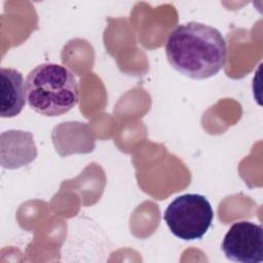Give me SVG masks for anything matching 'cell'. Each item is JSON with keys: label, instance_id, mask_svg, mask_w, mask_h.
Wrapping results in <instances>:
<instances>
[{"label": "cell", "instance_id": "cell-4", "mask_svg": "<svg viewBox=\"0 0 263 263\" xmlns=\"http://www.w3.org/2000/svg\"><path fill=\"white\" fill-rule=\"evenodd\" d=\"M221 248L230 261L260 263L263 261V228L250 221L236 222L228 229Z\"/></svg>", "mask_w": 263, "mask_h": 263}, {"label": "cell", "instance_id": "cell-5", "mask_svg": "<svg viewBox=\"0 0 263 263\" xmlns=\"http://www.w3.org/2000/svg\"><path fill=\"white\" fill-rule=\"evenodd\" d=\"M26 104L25 81L20 71L12 68L0 70V115L14 117Z\"/></svg>", "mask_w": 263, "mask_h": 263}, {"label": "cell", "instance_id": "cell-6", "mask_svg": "<svg viewBox=\"0 0 263 263\" xmlns=\"http://www.w3.org/2000/svg\"><path fill=\"white\" fill-rule=\"evenodd\" d=\"M7 137L8 159L2 164L3 167L13 168L15 151H16V167L27 165L37 156L36 146L31 133L23 130H9L4 133Z\"/></svg>", "mask_w": 263, "mask_h": 263}, {"label": "cell", "instance_id": "cell-1", "mask_svg": "<svg viewBox=\"0 0 263 263\" xmlns=\"http://www.w3.org/2000/svg\"><path fill=\"white\" fill-rule=\"evenodd\" d=\"M165 54L170 65L179 73L201 80L216 75L225 66L227 44L218 29L189 22L170 33Z\"/></svg>", "mask_w": 263, "mask_h": 263}, {"label": "cell", "instance_id": "cell-3", "mask_svg": "<svg viewBox=\"0 0 263 263\" xmlns=\"http://www.w3.org/2000/svg\"><path fill=\"white\" fill-rule=\"evenodd\" d=\"M213 219L214 211L209 199L196 193L177 196L163 213V220L171 232L183 240L200 239Z\"/></svg>", "mask_w": 263, "mask_h": 263}, {"label": "cell", "instance_id": "cell-2", "mask_svg": "<svg viewBox=\"0 0 263 263\" xmlns=\"http://www.w3.org/2000/svg\"><path fill=\"white\" fill-rule=\"evenodd\" d=\"M25 96L30 108L38 114L60 116L69 112L79 101L77 79L65 66L43 63L28 74Z\"/></svg>", "mask_w": 263, "mask_h": 263}]
</instances>
